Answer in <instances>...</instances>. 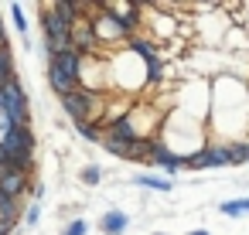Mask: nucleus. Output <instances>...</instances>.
Returning <instances> with one entry per match:
<instances>
[{
	"label": "nucleus",
	"instance_id": "obj_13",
	"mask_svg": "<svg viewBox=\"0 0 249 235\" xmlns=\"http://www.w3.org/2000/svg\"><path fill=\"white\" fill-rule=\"evenodd\" d=\"M103 147H106L109 153H116V157H126V160H133V143H123V140L103 136Z\"/></svg>",
	"mask_w": 249,
	"mask_h": 235
},
{
	"label": "nucleus",
	"instance_id": "obj_26",
	"mask_svg": "<svg viewBox=\"0 0 249 235\" xmlns=\"http://www.w3.org/2000/svg\"><path fill=\"white\" fill-rule=\"evenodd\" d=\"M191 235H212V232H205V228H195V232H191Z\"/></svg>",
	"mask_w": 249,
	"mask_h": 235
},
{
	"label": "nucleus",
	"instance_id": "obj_19",
	"mask_svg": "<svg viewBox=\"0 0 249 235\" xmlns=\"http://www.w3.org/2000/svg\"><path fill=\"white\" fill-rule=\"evenodd\" d=\"M75 130H79V133H82V136H86V140H99V143H103V133H99V130H96V126H92V123H79V126H75Z\"/></svg>",
	"mask_w": 249,
	"mask_h": 235
},
{
	"label": "nucleus",
	"instance_id": "obj_21",
	"mask_svg": "<svg viewBox=\"0 0 249 235\" xmlns=\"http://www.w3.org/2000/svg\"><path fill=\"white\" fill-rule=\"evenodd\" d=\"M11 14H14V24H18V31L24 34V31H28V17H24V11H21V4H14V7H11Z\"/></svg>",
	"mask_w": 249,
	"mask_h": 235
},
{
	"label": "nucleus",
	"instance_id": "obj_22",
	"mask_svg": "<svg viewBox=\"0 0 249 235\" xmlns=\"http://www.w3.org/2000/svg\"><path fill=\"white\" fill-rule=\"evenodd\" d=\"M86 232H89V225H86V221L79 218V221H72V225H69V228H65L62 235H86Z\"/></svg>",
	"mask_w": 249,
	"mask_h": 235
},
{
	"label": "nucleus",
	"instance_id": "obj_15",
	"mask_svg": "<svg viewBox=\"0 0 249 235\" xmlns=\"http://www.w3.org/2000/svg\"><path fill=\"white\" fill-rule=\"evenodd\" d=\"M229 147H208V167H229Z\"/></svg>",
	"mask_w": 249,
	"mask_h": 235
},
{
	"label": "nucleus",
	"instance_id": "obj_23",
	"mask_svg": "<svg viewBox=\"0 0 249 235\" xmlns=\"http://www.w3.org/2000/svg\"><path fill=\"white\" fill-rule=\"evenodd\" d=\"M38 218H41V211H38V204H31V208H28V218H24V221H28V225H38Z\"/></svg>",
	"mask_w": 249,
	"mask_h": 235
},
{
	"label": "nucleus",
	"instance_id": "obj_20",
	"mask_svg": "<svg viewBox=\"0 0 249 235\" xmlns=\"http://www.w3.org/2000/svg\"><path fill=\"white\" fill-rule=\"evenodd\" d=\"M99 177H103V170H99V164H89V167L82 170V181H86V184H99Z\"/></svg>",
	"mask_w": 249,
	"mask_h": 235
},
{
	"label": "nucleus",
	"instance_id": "obj_11",
	"mask_svg": "<svg viewBox=\"0 0 249 235\" xmlns=\"http://www.w3.org/2000/svg\"><path fill=\"white\" fill-rule=\"evenodd\" d=\"M218 211L229 218H242V215H249V198H232V201L218 204Z\"/></svg>",
	"mask_w": 249,
	"mask_h": 235
},
{
	"label": "nucleus",
	"instance_id": "obj_7",
	"mask_svg": "<svg viewBox=\"0 0 249 235\" xmlns=\"http://www.w3.org/2000/svg\"><path fill=\"white\" fill-rule=\"evenodd\" d=\"M41 28H45V38H65V34H72L75 28L69 24V21H62L55 11H48L45 17H41Z\"/></svg>",
	"mask_w": 249,
	"mask_h": 235
},
{
	"label": "nucleus",
	"instance_id": "obj_3",
	"mask_svg": "<svg viewBox=\"0 0 249 235\" xmlns=\"http://www.w3.org/2000/svg\"><path fill=\"white\" fill-rule=\"evenodd\" d=\"M48 68H55V72H62L65 79L79 82V79H82V55H75V51L55 55V58H48Z\"/></svg>",
	"mask_w": 249,
	"mask_h": 235
},
{
	"label": "nucleus",
	"instance_id": "obj_25",
	"mask_svg": "<svg viewBox=\"0 0 249 235\" xmlns=\"http://www.w3.org/2000/svg\"><path fill=\"white\" fill-rule=\"evenodd\" d=\"M11 41H7V34H4V21H0V48H7Z\"/></svg>",
	"mask_w": 249,
	"mask_h": 235
},
{
	"label": "nucleus",
	"instance_id": "obj_9",
	"mask_svg": "<svg viewBox=\"0 0 249 235\" xmlns=\"http://www.w3.org/2000/svg\"><path fill=\"white\" fill-rule=\"evenodd\" d=\"M126 225H130V218H126L123 211H106V215H103V221H99L103 235H123V232H126Z\"/></svg>",
	"mask_w": 249,
	"mask_h": 235
},
{
	"label": "nucleus",
	"instance_id": "obj_5",
	"mask_svg": "<svg viewBox=\"0 0 249 235\" xmlns=\"http://www.w3.org/2000/svg\"><path fill=\"white\" fill-rule=\"evenodd\" d=\"M96 28L92 24H75V31H72V45H75V55H86V51H92L96 48Z\"/></svg>",
	"mask_w": 249,
	"mask_h": 235
},
{
	"label": "nucleus",
	"instance_id": "obj_12",
	"mask_svg": "<svg viewBox=\"0 0 249 235\" xmlns=\"http://www.w3.org/2000/svg\"><path fill=\"white\" fill-rule=\"evenodd\" d=\"M14 82V58H11V48H0V85Z\"/></svg>",
	"mask_w": 249,
	"mask_h": 235
},
{
	"label": "nucleus",
	"instance_id": "obj_24",
	"mask_svg": "<svg viewBox=\"0 0 249 235\" xmlns=\"http://www.w3.org/2000/svg\"><path fill=\"white\" fill-rule=\"evenodd\" d=\"M11 228H14V221H4V218H0V235H11Z\"/></svg>",
	"mask_w": 249,
	"mask_h": 235
},
{
	"label": "nucleus",
	"instance_id": "obj_17",
	"mask_svg": "<svg viewBox=\"0 0 249 235\" xmlns=\"http://www.w3.org/2000/svg\"><path fill=\"white\" fill-rule=\"evenodd\" d=\"M184 167H188V170H205V167H208V147L198 150V153H191V157H184Z\"/></svg>",
	"mask_w": 249,
	"mask_h": 235
},
{
	"label": "nucleus",
	"instance_id": "obj_8",
	"mask_svg": "<svg viewBox=\"0 0 249 235\" xmlns=\"http://www.w3.org/2000/svg\"><path fill=\"white\" fill-rule=\"evenodd\" d=\"M103 136H113V140H123V143H137V130H133V123H130L126 116H123V119H113Z\"/></svg>",
	"mask_w": 249,
	"mask_h": 235
},
{
	"label": "nucleus",
	"instance_id": "obj_6",
	"mask_svg": "<svg viewBox=\"0 0 249 235\" xmlns=\"http://www.w3.org/2000/svg\"><path fill=\"white\" fill-rule=\"evenodd\" d=\"M150 157H154V164H157L160 170H167V174H174V170H181V167H184V157L171 153V150H167V147H160V143H154Z\"/></svg>",
	"mask_w": 249,
	"mask_h": 235
},
{
	"label": "nucleus",
	"instance_id": "obj_16",
	"mask_svg": "<svg viewBox=\"0 0 249 235\" xmlns=\"http://www.w3.org/2000/svg\"><path fill=\"white\" fill-rule=\"evenodd\" d=\"M130 48H133V51H137V55H140V58L147 62V65H150V62H157V51L150 48V41H143V38H137V41H130Z\"/></svg>",
	"mask_w": 249,
	"mask_h": 235
},
{
	"label": "nucleus",
	"instance_id": "obj_14",
	"mask_svg": "<svg viewBox=\"0 0 249 235\" xmlns=\"http://www.w3.org/2000/svg\"><path fill=\"white\" fill-rule=\"evenodd\" d=\"M133 184H140V187H154V191H171V181L154 177V174H137V177H133Z\"/></svg>",
	"mask_w": 249,
	"mask_h": 235
},
{
	"label": "nucleus",
	"instance_id": "obj_10",
	"mask_svg": "<svg viewBox=\"0 0 249 235\" xmlns=\"http://www.w3.org/2000/svg\"><path fill=\"white\" fill-rule=\"evenodd\" d=\"M52 11L62 17V21H69L72 28L79 24V17H82V7L79 4H72V0H58V4H52Z\"/></svg>",
	"mask_w": 249,
	"mask_h": 235
},
{
	"label": "nucleus",
	"instance_id": "obj_2",
	"mask_svg": "<svg viewBox=\"0 0 249 235\" xmlns=\"http://www.w3.org/2000/svg\"><path fill=\"white\" fill-rule=\"evenodd\" d=\"M62 109L75 119V126H79V123H89V113H92V96H89V92H82V89H75V92L62 96Z\"/></svg>",
	"mask_w": 249,
	"mask_h": 235
},
{
	"label": "nucleus",
	"instance_id": "obj_18",
	"mask_svg": "<svg viewBox=\"0 0 249 235\" xmlns=\"http://www.w3.org/2000/svg\"><path fill=\"white\" fill-rule=\"evenodd\" d=\"M229 160H232V164H249V143L229 147Z\"/></svg>",
	"mask_w": 249,
	"mask_h": 235
},
{
	"label": "nucleus",
	"instance_id": "obj_4",
	"mask_svg": "<svg viewBox=\"0 0 249 235\" xmlns=\"http://www.w3.org/2000/svg\"><path fill=\"white\" fill-rule=\"evenodd\" d=\"M24 184H28V177H24V170H0V194L4 198H21V191H24Z\"/></svg>",
	"mask_w": 249,
	"mask_h": 235
},
{
	"label": "nucleus",
	"instance_id": "obj_1",
	"mask_svg": "<svg viewBox=\"0 0 249 235\" xmlns=\"http://www.w3.org/2000/svg\"><path fill=\"white\" fill-rule=\"evenodd\" d=\"M0 113H4V123L11 126H28V96L18 79L0 85Z\"/></svg>",
	"mask_w": 249,
	"mask_h": 235
}]
</instances>
